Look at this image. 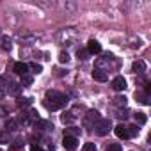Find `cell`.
Wrapping results in <instances>:
<instances>
[{
	"label": "cell",
	"instance_id": "1",
	"mask_svg": "<svg viewBox=\"0 0 151 151\" xmlns=\"http://www.w3.org/2000/svg\"><path fill=\"white\" fill-rule=\"evenodd\" d=\"M68 103V98L64 94H60L59 91H48L46 93V100H45V107L48 110H59Z\"/></svg>",
	"mask_w": 151,
	"mask_h": 151
},
{
	"label": "cell",
	"instance_id": "2",
	"mask_svg": "<svg viewBox=\"0 0 151 151\" xmlns=\"http://www.w3.org/2000/svg\"><path fill=\"white\" fill-rule=\"evenodd\" d=\"M100 119H101V116H100L98 110H89V112L86 114V117H84V128H87V130L94 128V124H96Z\"/></svg>",
	"mask_w": 151,
	"mask_h": 151
},
{
	"label": "cell",
	"instance_id": "3",
	"mask_svg": "<svg viewBox=\"0 0 151 151\" xmlns=\"http://www.w3.org/2000/svg\"><path fill=\"white\" fill-rule=\"evenodd\" d=\"M110 128H112V123H110V119H100V121L94 124V132H96V135H100V137H105V135H109Z\"/></svg>",
	"mask_w": 151,
	"mask_h": 151
},
{
	"label": "cell",
	"instance_id": "4",
	"mask_svg": "<svg viewBox=\"0 0 151 151\" xmlns=\"http://www.w3.org/2000/svg\"><path fill=\"white\" fill-rule=\"evenodd\" d=\"M62 146H64V149H68V151H75V149L78 147V140H77V137L64 135V139H62Z\"/></svg>",
	"mask_w": 151,
	"mask_h": 151
},
{
	"label": "cell",
	"instance_id": "5",
	"mask_svg": "<svg viewBox=\"0 0 151 151\" xmlns=\"http://www.w3.org/2000/svg\"><path fill=\"white\" fill-rule=\"evenodd\" d=\"M13 71H14L16 75H20V77H23V75L29 73V64H25V62H16V64L13 66Z\"/></svg>",
	"mask_w": 151,
	"mask_h": 151
},
{
	"label": "cell",
	"instance_id": "6",
	"mask_svg": "<svg viewBox=\"0 0 151 151\" xmlns=\"http://www.w3.org/2000/svg\"><path fill=\"white\" fill-rule=\"evenodd\" d=\"M112 87H114V91H124L126 89V80L123 78V77H116L114 80H112Z\"/></svg>",
	"mask_w": 151,
	"mask_h": 151
},
{
	"label": "cell",
	"instance_id": "7",
	"mask_svg": "<svg viewBox=\"0 0 151 151\" xmlns=\"http://www.w3.org/2000/svg\"><path fill=\"white\" fill-rule=\"evenodd\" d=\"M114 133L119 137V139H128L130 135H128V128H126V124H123V123H119L116 128H114Z\"/></svg>",
	"mask_w": 151,
	"mask_h": 151
},
{
	"label": "cell",
	"instance_id": "8",
	"mask_svg": "<svg viewBox=\"0 0 151 151\" xmlns=\"http://www.w3.org/2000/svg\"><path fill=\"white\" fill-rule=\"evenodd\" d=\"M87 52L89 53H101V45L96 41V39H91L87 43Z\"/></svg>",
	"mask_w": 151,
	"mask_h": 151
},
{
	"label": "cell",
	"instance_id": "9",
	"mask_svg": "<svg viewBox=\"0 0 151 151\" xmlns=\"http://www.w3.org/2000/svg\"><path fill=\"white\" fill-rule=\"evenodd\" d=\"M93 78H94L96 82H107L109 75H107L103 69H94V71H93Z\"/></svg>",
	"mask_w": 151,
	"mask_h": 151
},
{
	"label": "cell",
	"instance_id": "10",
	"mask_svg": "<svg viewBox=\"0 0 151 151\" xmlns=\"http://www.w3.org/2000/svg\"><path fill=\"white\" fill-rule=\"evenodd\" d=\"M75 119H77V116H75L73 112H62V114H60V121H62L64 124H71Z\"/></svg>",
	"mask_w": 151,
	"mask_h": 151
},
{
	"label": "cell",
	"instance_id": "11",
	"mask_svg": "<svg viewBox=\"0 0 151 151\" xmlns=\"http://www.w3.org/2000/svg\"><path fill=\"white\" fill-rule=\"evenodd\" d=\"M132 69H133V73H144V71H146V64H144V60H135L133 66H132Z\"/></svg>",
	"mask_w": 151,
	"mask_h": 151
},
{
	"label": "cell",
	"instance_id": "12",
	"mask_svg": "<svg viewBox=\"0 0 151 151\" xmlns=\"http://www.w3.org/2000/svg\"><path fill=\"white\" fill-rule=\"evenodd\" d=\"M2 48H4L6 52H11V48H13V41H11V37H7V36L2 37Z\"/></svg>",
	"mask_w": 151,
	"mask_h": 151
},
{
	"label": "cell",
	"instance_id": "13",
	"mask_svg": "<svg viewBox=\"0 0 151 151\" xmlns=\"http://www.w3.org/2000/svg\"><path fill=\"white\" fill-rule=\"evenodd\" d=\"M78 133H80V128H77V126H69L64 132V135H69V137H77Z\"/></svg>",
	"mask_w": 151,
	"mask_h": 151
},
{
	"label": "cell",
	"instance_id": "14",
	"mask_svg": "<svg viewBox=\"0 0 151 151\" xmlns=\"http://www.w3.org/2000/svg\"><path fill=\"white\" fill-rule=\"evenodd\" d=\"M6 130H7V132H14V130H18V121H16V119H9V121L6 123Z\"/></svg>",
	"mask_w": 151,
	"mask_h": 151
},
{
	"label": "cell",
	"instance_id": "15",
	"mask_svg": "<svg viewBox=\"0 0 151 151\" xmlns=\"http://www.w3.org/2000/svg\"><path fill=\"white\" fill-rule=\"evenodd\" d=\"M7 93H11V94H18L20 93V86L18 84H14V82H9V86H7V89H6Z\"/></svg>",
	"mask_w": 151,
	"mask_h": 151
},
{
	"label": "cell",
	"instance_id": "16",
	"mask_svg": "<svg viewBox=\"0 0 151 151\" xmlns=\"http://www.w3.org/2000/svg\"><path fill=\"white\" fill-rule=\"evenodd\" d=\"M135 121H137V124H144V123L147 121V116H146L144 112H137V114H135Z\"/></svg>",
	"mask_w": 151,
	"mask_h": 151
},
{
	"label": "cell",
	"instance_id": "17",
	"mask_svg": "<svg viewBox=\"0 0 151 151\" xmlns=\"http://www.w3.org/2000/svg\"><path fill=\"white\" fill-rule=\"evenodd\" d=\"M126 128H128V135H130V137H137L139 132H140L137 124H132V126H126Z\"/></svg>",
	"mask_w": 151,
	"mask_h": 151
},
{
	"label": "cell",
	"instance_id": "18",
	"mask_svg": "<svg viewBox=\"0 0 151 151\" xmlns=\"http://www.w3.org/2000/svg\"><path fill=\"white\" fill-rule=\"evenodd\" d=\"M114 105H116V107H126V98H124V96L114 98Z\"/></svg>",
	"mask_w": 151,
	"mask_h": 151
},
{
	"label": "cell",
	"instance_id": "19",
	"mask_svg": "<svg viewBox=\"0 0 151 151\" xmlns=\"http://www.w3.org/2000/svg\"><path fill=\"white\" fill-rule=\"evenodd\" d=\"M59 62H60V64H68V62H69L68 52H60V53H59Z\"/></svg>",
	"mask_w": 151,
	"mask_h": 151
},
{
	"label": "cell",
	"instance_id": "20",
	"mask_svg": "<svg viewBox=\"0 0 151 151\" xmlns=\"http://www.w3.org/2000/svg\"><path fill=\"white\" fill-rule=\"evenodd\" d=\"M29 69H32V73H36V75H39V73L43 71V68H41V64H36V62H32V64H29Z\"/></svg>",
	"mask_w": 151,
	"mask_h": 151
},
{
	"label": "cell",
	"instance_id": "21",
	"mask_svg": "<svg viewBox=\"0 0 151 151\" xmlns=\"http://www.w3.org/2000/svg\"><path fill=\"white\" fill-rule=\"evenodd\" d=\"M135 96H137V98H139V101H140V103H144V105H149V103H151L147 94H140V93L137 94V93H135Z\"/></svg>",
	"mask_w": 151,
	"mask_h": 151
},
{
	"label": "cell",
	"instance_id": "22",
	"mask_svg": "<svg viewBox=\"0 0 151 151\" xmlns=\"http://www.w3.org/2000/svg\"><path fill=\"white\" fill-rule=\"evenodd\" d=\"M22 86H32V77H30V75L27 73V75H23V77H22Z\"/></svg>",
	"mask_w": 151,
	"mask_h": 151
},
{
	"label": "cell",
	"instance_id": "23",
	"mask_svg": "<svg viewBox=\"0 0 151 151\" xmlns=\"http://www.w3.org/2000/svg\"><path fill=\"white\" fill-rule=\"evenodd\" d=\"M89 55H91V53H89L87 50H78V52H77V57H78V59H82V60H87V59H89Z\"/></svg>",
	"mask_w": 151,
	"mask_h": 151
},
{
	"label": "cell",
	"instance_id": "24",
	"mask_svg": "<svg viewBox=\"0 0 151 151\" xmlns=\"http://www.w3.org/2000/svg\"><path fill=\"white\" fill-rule=\"evenodd\" d=\"M82 151H98V147L94 146V142H86L84 147H82Z\"/></svg>",
	"mask_w": 151,
	"mask_h": 151
},
{
	"label": "cell",
	"instance_id": "25",
	"mask_svg": "<svg viewBox=\"0 0 151 151\" xmlns=\"http://www.w3.org/2000/svg\"><path fill=\"white\" fill-rule=\"evenodd\" d=\"M107 151H123V147H121V144L114 142V144H109L107 146Z\"/></svg>",
	"mask_w": 151,
	"mask_h": 151
},
{
	"label": "cell",
	"instance_id": "26",
	"mask_svg": "<svg viewBox=\"0 0 151 151\" xmlns=\"http://www.w3.org/2000/svg\"><path fill=\"white\" fill-rule=\"evenodd\" d=\"M22 146H23V142H22V140H14V142L11 144V149H20Z\"/></svg>",
	"mask_w": 151,
	"mask_h": 151
},
{
	"label": "cell",
	"instance_id": "27",
	"mask_svg": "<svg viewBox=\"0 0 151 151\" xmlns=\"http://www.w3.org/2000/svg\"><path fill=\"white\" fill-rule=\"evenodd\" d=\"M0 142H7L9 144V135L7 133H0Z\"/></svg>",
	"mask_w": 151,
	"mask_h": 151
},
{
	"label": "cell",
	"instance_id": "28",
	"mask_svg": "<svg viewBox=\"0 0 151 151\" xmlns=\"http://www.w3.org/2000/svg\"><path fill=\"white\" fill-rule=\"evenodd\" d=\"M30 151H45V149L39 147V146H36V144H32V146H30Z\"/></svg>",
	"mask_w": 151,
	"mask_h": 151
},
{
	"label": "cell",
	"instance_id": "29",
	"mask_svg": "<svg viewBox=\"0 0 151 151\" xmlns=\"http://www.w3.org/2000/svg\"><path fill=\"white\" fill-rule=\"evenodd\" d=\"M4 94H6V91H4V89H2V87H0V98H2V96H4Z\"/></svg>",
	"mask_w": 151,
	"mask_h": 151
},
{
	"label": "cell",
	"instance_id": "30",
	"mask_svg": "<svg viewBox=\"0 0 151 151\" xmlns=\"http://www.w3.org/2000/svg\"><path fill=\"white\" fill-rule=\"evenodd\" d=\"M0 151H2V149H0Z\"/></svg>",
	"mask_w": 151,
	"mask_h": 151
}]
</instances>
